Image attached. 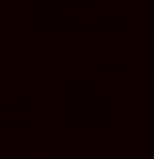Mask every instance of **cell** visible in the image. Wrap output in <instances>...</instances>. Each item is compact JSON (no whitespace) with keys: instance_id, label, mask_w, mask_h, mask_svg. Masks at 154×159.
Wrapping results in <instances>:
<instances>
[{"instance_id":"7a4b0ae2","label":"cell","mask_w":154,"mask_h":159,"mask_svg":"<svg viewBox=\"0 0 154 159\" xmlns=\"http://www.w3.org/2000/svg\"><path fill=\"white\" fill-rule=\"evenodd\" d=\"M91 79V69L86 64H52L49 81L52 83H86Z\"/></svg>"},{"instance_id":"52a82bcc","label":"cell","mask_w":154,"mask_h":159,"mask_svg":"<svg viewBox=\"0 0 154 159\" xmlns=\"http://www.w3.org/2000/svg\"><path fill=\"white\" fill-rule=\"evenodd\" d=\"M127 76H108V83H125Z\"/></svg>"},{"instance_id":"5b68a950","label":"cell","mask_w":154,"mask_h":159,"mask_svg":"<svg viewBox=\"0 0 154 159\" xmlns=\"http://www.w3.org/2000/svg\"><path fill=\"white\" fill-rule=\"evenodd\" d=\"M108 12H127V5H108Z\"/></svg>"},{"instance_id":"9c48e42d","label":"cell","mask_w":154,"mask_h":159,"mask_svg":"<svg viewBox=\"0 0 154 159\" xmlns=\"http://www.w3.org/2000/svg\"><path fill=\"white\" fill-rule=\"evenodd\" d=\"M71 103H86V96H74V98H71Z\"/></svg>"},{"instance_id":"30bf717a","label":"cell","mask_w":154,"mask_h":159,"mask_svg":"<svg viewBox=\"0 0 154 159\" xmlns=\"http://www.w3.org/2000/svg\"><path fill=\"white\" fill-rule=\"evenodd\" d=\"M147 81H149V83H154V76H147Z\"/></svg>"},{"instance_id":"ba28073f","label":"cell","mask_w":154,"mask_h":159,"mask_svg":"<svg viewBox=\"0 0 154 159\" xmlns=\"http://www.w3.org/2000/svg\"><path fill=\"white\" fill-rule=\"evenodd\" d=\"M29 22H37V7L34 5L29 7Z\"/></svg>"},{"instance_id":"277c9868","label":"cell","mask_w":154,"mask_h":159,"mask_svg":"<svg viewBox=\"0 0 154 159\" xmlns=\"http://www.w3.org/2000/svg\"><path fill=\"white\" fill-rule=\"evenodd\" d=\"M7 22H10V7L0 5V25H7Z\"/></svg>"},{"instance_id":"8992f818","label":"cell","mask_w":154,"mask_h":159,"mask_svg":"<svg viewBox=\"0 0 154 159\" xmlns=\"http://www.w3.org/2000/svg\"><path fill=\"white\" fill-rule=\"evenodd\" d=\"M108 37H88V44H105Z\"/></svg>"},{"instance_id":"6da1fadb","label":"cell","mask_w":154,"mask_h":159,"mask_svg":"<svg viewBox=\"0 0 154 159\" xmlns=\"http://www.w3.org/2000/svg\"><path fill=\"white\" fill-rule=\"evenodd\" d=\"M7 57L12 64H47L52 49L47 44H12Z\"/></svg>"},{"instance_id":"3957f363","label":"cell","mask_w":154,"mask_h":159,"mask_svg":"<svg viewBox=\"0 0 154 159\" xmlns=\"http://www.w3.org/2000/svg\"><path fill=\"white\" fill-rule=\"evenodd\" d=\"M49 98H52L49 83H32L29 86V100L32 103H49Z\"/></svg>"},{"instance_id":"8fae6325","label":"cell","mask_w":154,"mask_h":159,"mask_svg":"<svg viewBox=\"0 0 154 159\" xmlns=\"http://www.w3.org/2000/svg\"><path fill=\"white\" fill-rule=\"evenodd\" d=\"M147 42H152V44H154V37H149V39H147Z\"/></svg>"}]
</instances>
